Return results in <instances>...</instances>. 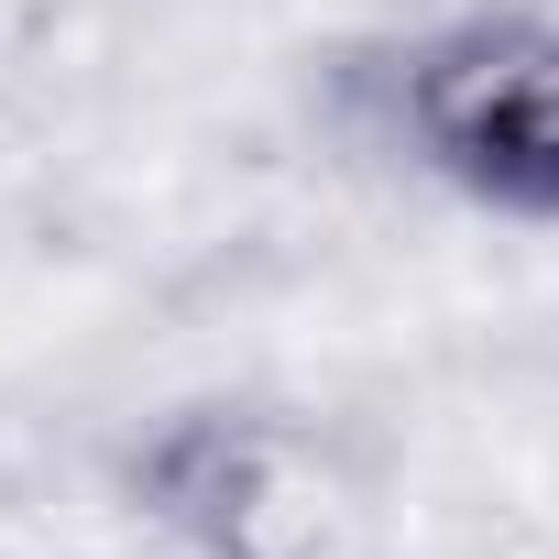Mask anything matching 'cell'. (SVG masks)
Wrapping results in <instances>:
<instances>
[]
</instances>
